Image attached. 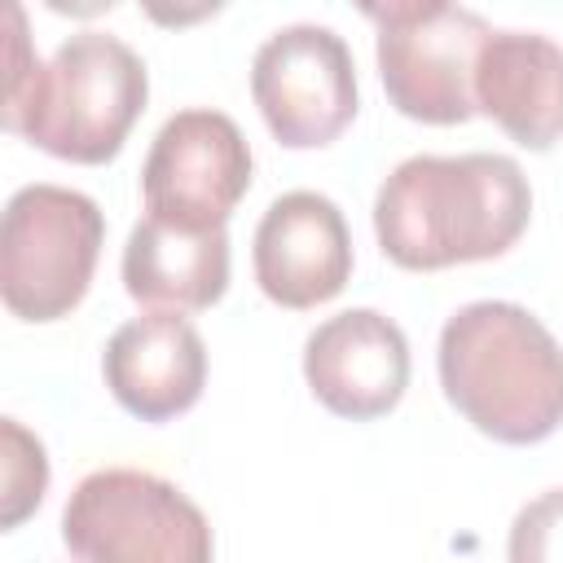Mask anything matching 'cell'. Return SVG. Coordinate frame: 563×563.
I'll return each instance as SVG.
<instances>
[{
	"mask_svg": "<svg viewBox=\"0 0 563 563\" xmlns=\"http://www.w3.org/2000/svg\"><path fill=\"white\" fill-rule=\"evenodd\" d=\"M48 493V453L18 418H0V532H13Z\"/></svg>",
	"mask_w": 563,
	"mask_h": 563,
	"instance_id": "cell-14",
	"label": "cell"
},
{
	"mask_svg": "<svg viewBox=\"0 0 563 563\" xmlns=\"http://www.w3.org/2000/svg\"><path fill=\"white\" fill-rule=\"evenodd\" d=\"M255 286L268 303L308 312L330 303L352 277V233L334 198L290 189L268 202L251 242Z\"/></svg>",
	"mask_w": 563,
	"mask_h": 563,
	"instance_id": "cell-9",
	"label": "cell"
},
{
	"mask_svg": "<svg viewBox=\"0 0 563 563\" xmlns=\"http://www.w3.org/2000/svg\"><path fill=\"white\" fill-rule=\"evenodd\" d=\"M303 383L334 418H387L409 387V339L378 308L334 312L303 339Z\"/></svg>",
	"mask_w": 563,
	"mask_h": 563,
	"instance_id": "cell-10",
	"label": "cell"
},
{
	"mask_svg": "<svg viewBox=\"0 0 563 563\" xmlns=\"http://www.w3.org/2000/svg\"><path fill=\"white\" fill-rule=\"evenodd\" d=\"M378 31H400V26H413V22H427L435 18L440 9H449L453 0H352Z\"/></svg>",
	"mask_w": 563,
	"mask_h": 563,
	"instance_id": "cell-17",
	"label": "cell"
},
{
	"mask_svg": "<svg viewBox=\"0 0 563 563\" xmlns=\"http://www.w3.org/2000/svg\"><path fill=\"white\" fill-rule=\"evenodd\" d=\"M528 220L532 185L510 154H413L374 194V238L409 273L497 260Z\"/></svg>",
	"mask_w": 563,
	"mask_h": 563,
	"instance_id": "cell-1",
	"label": "cell"
},
{
	"mask_svg": "<svg viewBox=\"0 0 563 563\" xmlns=\"http://www.w3.org/2000/svg\"><path fill=\"white\" fill-rule=\"evenodd\" d=\"M101 378L123 413L172 422L189 413L207 387V343L185 312L145 308V317H132L110 334Z\"/></svg>",
	"mask_w": 563,
	"mask_h": 563,
	"instance_id": "cell-11",
	"label": "cell"
},
{
	"mask_svg": "<svg viewBox=\"0 0 563 563\" xmlns=\"http://www.w3.org/2000/svg\"><path fill=\"white\" fill-rule=\"evenodd\" d=\"M251 145L224 110H176L141 163L145 216L180 229H224L251 189Z\"/></svg>",
	"mask_w": 563,
	"mask_h": 563,
	"instance_id": "cell-7",
	"label": "cell"
},
{
	"mask_svg": "<svg viewBox=\"0 0 563 563\" xmlns=\"http://www.w3.org/2000/svg\"><path fill=\"white\" fill-rule=\"evenodd\" d=\"M4 13H9V75H4V110L22 106L44 70V62L31 53V35H26V18H22V4L18 0H4ZM0 110V114H4Z\"/></svg>",
	"mask_w": 563,
	"mask_h": 563,
	"instance_id": "cell-16",
	"label": "cell"
},
{
	"mask_svg": "<svg viewBox=\"0 0 563 563\" xmlns=\"http://www.w3.org/2000/svg\"><path fill=\"white\" fill-rule=\"evenodd\" d=\"M475 114L523 150L563 141V48L541 31H488L475 62Z\"/></svg>",
	"mask_w": 563,
	"mask_h": 563,
	"instance_id": "cell-12",
	"label": "cell"
},
{
	"mask_svg": "<svg viewBox=\"0 0 563 563\" xmlns=\"http://www.w3.org/2000/svg\"><path fill=\"white\" fill-rule=\"evenodd\" d=\"M123 290L145 308L202 312L229 290V233L180 229L158 216L132 224L123 246Z\"/></svg>",
	"mask_w": 563,
	"mask_h": 563,
	"instance_id": "cell-13",
	"label": "cell"
},
{
	"mask_svg": "<svg viewBox=\"0 0 563 563\" xmlns=\"http://www.w3.org/2000/svg\"><path fill=\"white\" fill-rule=\"evenodd\" d=\"M106 242L101 207L66 185H22L0 220V299L18 321L70 317L97 273Z\"/></svg>",
	"mask_w": 563,
	"mask_h": 563,
	"instance_id": "cell-4",
	"label": "cell"
},
{
	"mask_svg": "<svg viewBox=\"0 0 563 563\" xmlns=\"http://www.w3.org/2000/svg\"><path fill=\"white\" fill-rule=\"evenodd\" d=\"M150 101V70L123 40L106 31H79L44 62L31 97L0 114L4 132L35 150L101 167L110 163Z\"/></svg>",
	"mask_w": 563,
	"mask_h": 563,
	"instance_id": "cell-3",
	"label": "cell"
},
{
	"mask_svg": "<svg viewBox=\"0 0 563 563\" xmlns=\"http://www.w3.org/2000/svg\"><path fill=\"white\" fill-rule=\"evenodd\" d=\"M62 545L84 563H207V515L163 475L101 466L75 484L62 510Z\"/></svg>",
	"mask_w": 563,
	"mask_h": 563,
	"instance_id": "cell-5",
	"label": "cell"
},
{
	"mask_svg": "<svg viewBox=\"0 0 563 563\" xmlns=\"http://www.w3.org/2000/svg\"><path fill=\"white\" fill-rule=\"evenodd\" d=\"M40 4L53 9V13H62V18H79V22H88V18L110 13L119 0H40Z\"/></svg>",
	"mask_w": 563,
	"mask_h": 563,
	"instance_id": "cell-19",
	"label": "cell"
},
{
	"mask_svg": "<svg viewBox=\"0 0 563 563\" xmlns=\"http://www.w3.org/2000/svg\"><path fill=\"white\" fill-rule=\"evenodd\" d=\"M251 101L286 150H321L356 119V66L339 31L295 22L273 31L251 62Z\"/></svg>",
	"mask_w": 563,
	"mask_h": 563,
	"instance_id": "cell-6",
	"label": "cell"
},
{
	"mask_svg": "<svg viewBox=\"0 0 563 563\" xmlns=\"http://www.w3.org/2000/svg\"><path fill=\"white\" fill-rule=\"evenodd\" d=\"M488 22L471 9H440L427 22L378 31L374 57L387 101L431 128H457L475 114V62L488 40Z\"/></svg>",
	"mask_w": 563,
	"mask_h": 563,
	"instance_id": "cell-8",
	"label": "cell"
},
{
	"mask_svg": "<svg viewBox=\"0 0 563 563\" xmlns=\"http://www.w3.org/2000/svg\"><path fill=\"white\" fill-rule=\"evenodd\" d=\"M136 4H141V13L154 26H163V31H189V26L207 22V18H216L229 0H136Z\"/></svg>",
	"mask_w": 563,
	"mask_h": 563,
	"instance_id": "cell-18",
	"label": "cell"
},
{
	"mask_svg": "<svg viewBox=\"0 0 563 563\" xmlns=\"http://www.w3.org/2000/svg\"><path fill=\"white\" fill-rule=\"evenodd\" d=\"M444 400L497 444H541L563 427V347L510 299L462 303L435 343Z\"/></svg>",
	"mask_w": 563,
	"mask_h": 563,
	"instance_id": "cell-2",
	"label": "cell"
},
{
	"mask_svg": "<svg viewBox=\"0 0 563 563\" xmlns=\"http://www.w3.org/2000/svg\"><path fill=\"white\" fill-rule=\"evenodd\" d=\"M506 554L515 563H563V488H545L519 506Z\"/></svg>",
	"mask_w": 563,
	"mask_h": 563,
	"instance_id": "cell-15",
	"label": "cell"
}]
</instances>
